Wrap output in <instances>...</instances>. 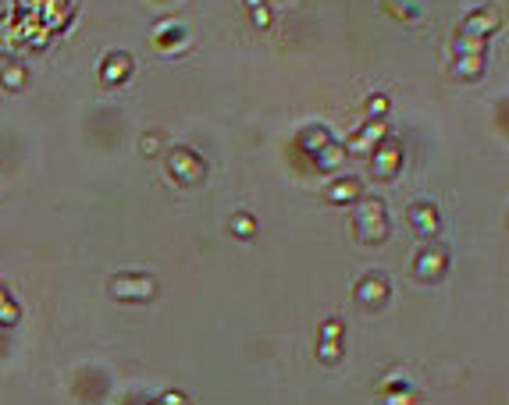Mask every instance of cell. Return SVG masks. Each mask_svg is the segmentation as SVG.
Here are the masks:
<instances>
[{"label": "cell", "instance_id": "6da1fadb", "mask_svg": "<svg viewBox=\"0 0 509 405\" xmlns=\"http://www.w3.org/2000/svg\"><path fill=\"white\" fill-rule=\"evenodd\" d=\"M154 292V281H132V288H125V281H114V295H150Z\"/></svg>", "mask_w": 509, "mask_h": 405}]
</instances>
